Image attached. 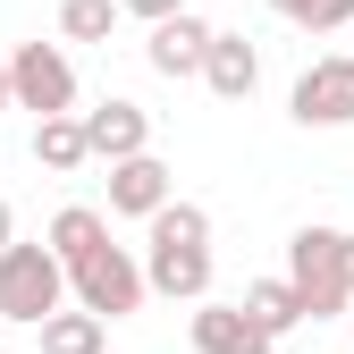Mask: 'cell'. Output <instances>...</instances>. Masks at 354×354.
I'll list each match as a JSON object with an SVG mask.
<instances>
[{
	"instance_id": "1",
	"label": "cell",
	"mask_w": 354,
	"mask_h": 354,
	"mask_svg": "<svg viewBox=\"0 0 354 354\" xmlns=\"http://www.w3.org/2000/svg\"><path fill=\"white\" fill-rule=\"evenodd\" d=\"M136 270H144V295L203 304L211 295V211L203 203H160L152 211V253L136 261Z\"/></svg>"
},
{
	"instance_id": "2",
	"label": "cell",
	"mask_w": 354,
	"mask_h": 354,
	"mask_svg": "<svg viewBox=\"0 0 354 354\" xmlns=\"http://www.w3.org/2000/svg\"><path fill=\"white\" fill-rule=\"evenodd\" d=\"M287 287H295V304H304V321H329V313H346V228H295V245H287Z\"/></svg>"
},
{
	"instance_id": "3",
	"label": "cell",
	"mask_w": 354,
	"mask_h": 354,
	"mask_svg": "<svg viewBox=\"0 0 354 354\" xmlns=\"http://www.w3.org/2000/svg\"><path fill=\"white\" fill-rule=\"evenodd\" d=\"M68 304V270L51 261V245H9L0 253V321H51Z\"/></svg>"
},
{
	"instance_id": "4",
	"label": "cell",
	"mask_w": 354,
	"mask_h": 354,
	"mask_svg": "<svg viewBox=\"0 0 354 354\" xmlns=\"http://www.w3.org/2000/svg\"><path fill=\"white\" fill-rule=\"evenodd\" d=\"M9 110H34V127L76 110V68H68L59 42H26V51H9Z\"/></svg>"
},
{
	"instance_id": "5",
	"label": "cell",
	"mask_w": 354,
	"mask_h": 354,
	"mask_svg": "<svg viewBox=\"0 0 354 354\" xmlns=\"http://www.w3.org/2000/svg\"><path fill=\"white\" fill-rule=\"evenodd\" d=\"M68 287H76V313H93V321H127L144 304V270L127 261V245H93L68 270Z\"/></svg>"
},
{
	"instance_id": "6",
	"label": "cell",
	"mask_w": 354,
	"mask_h": 354,
	"mask_svg": "<svg viewBox=\"0 0 354 354\" xmlns=\"http://www.w3.org/2000/svg\"><path fill=\"white\" fill-rule=\"evenodd\" d=\"M295 118L304 127H354V59H313L295 76Z\"/></svg>"
},
{
	"instance_id": "7",
	"label": "cell",
	"mask_w": 354,
	"mask_h": 354,
	"mask_svg": "<svg viewBox=\"0 0 354 354\" xmlns=\"http://www.w3.org/2000/svg\"><path fill=\"white\" fill-rule=\"evenodd\" d=\"M76 127H84V152L110 160V169H118V160H136V152L152 144V118H144L136 102H102V110H84Z\"/></svg>"
},
{
	"instance_id": "8",
	"label": "cell",
	"mask_w": 354,
	"mask_h": 354,
	"mask_svg": "<svg viewBox=\"0 0 354 354\" xmlns=\"http://www.w3.org/2000/svg\"><path fill=\"white\" fill-rule=\"evenodd\" d=\"M203 84H211L219 102H245L253 84H261V51H253L245 34H211V51H203Z\"/></svg>"
},
{
	"instance_id": "9",
	"label": "cell",
	"mask_w": 354,
	"mask_h": 354,
	"mask_svg": "<svg viewBox=\"0 0 354 354\" xmlns=\"http://www.w3.org/2000/svg\"><path fill=\"white\" fill-rule=\"evenodd\" d=\"M144 51H152V68L160 76H203V51H211V26L186 9V17H169V26H152V42H144Z\"/></svg>"
},
{
	"instance_id": "10",
	"label": "cell",
	"mask_w": 354,
	"mask_h": 354,
	"mask_svg": "<svg viewBox=\"0 0 354 354\" xmlns=\"http://www.w3.org/2000/svg\"><path fill=\"white\" fill-rule=\"evenodd\" d=\"M169 203V169L152 160V152H136V160H118L110 169V211H127V219H152Z\"/></svg>"
},
{
	"instance_id": "11",
	"label": "cell",
	"mask_w": 354,
	"mask_h": 354,
	"mask_svg": "<svg viewBox=\"0 0 354 354\" xmlns=\"http://www.w3.org/2000/svg\"><path fill=\"white\" fill-rule=\"evenodd\" d=\"M279 337H261L236 304H203L194 313V354H270Z\"/></svg>"
},
{
	"instance_id": "12",
	"label": "cell",
	"mask_w": 354,
	"mask_h": 354,
	"mask_svg": "<svg viewBox=\"0 0 354 354\" xmlns=\"http://www.w3.org/2000/svg\"><path fill=\"white\" fill-rule=\"evenodd\" d=\"M42 245H51V261H59V270H76L93 245H110V219H102V211H84V203H68V211L51 219V236H42Z\"/></svg>"
},
{
	"instance_id": "13",
	"label": "cell",
	"mask_w": 354,
	"mask_h": 354,
	"mask_svg": "<svg viewBox=\"0 0 354 354\" xmlns=\"http://www.w3.org/2000/svg\"><path fill=\"white\" fill-rule=\"evenodd\" d=\"M236 313H245V321H253L261 337H287V329L304 321V304H295V287H287V279H253Z\"/></svg>"
},
{
	"instance_id": "14",
	"label": "cell",
	"mask_w": 354,
	"mask_h": 354,
	"mask_svg": "<svg viewBox=\"0 0 354 354\" xmlns=\"http://www.w3.org/2000/svg\"><path fill=\"white\" fill-rule=\"evenodd\" d=\"M34 160H42V169H59V177L93 160V152H84V127H76V110H68V118H42V127H34Z\"/></svg>"
},
{
	"instance_id": "15",
	"label": "cell",
	"mask_w": 354,
	"mask_h": 354,
	"mask_svg": "<svg viewBox=\"0 0 354 354\" xmlns=\"http://www.w3.org/2000/svg\"><path fill=\"white\" fill-rule=\"evenodd\" d=\"M42 354H102V321L93 313H51L42 321Z\"/></svg>"
},
{
	"instance_id": "16",
	"label": "cell",
	"mask_w": 354,
	"mask_h": 354,
	"mask_svg": "<svg viewBox=\"0 0 354 354\" xmlns=\"http://www.w3.org/2000/svg\"><path fill=\"white\" fill-rule=\"evenodd\" d=\"M110 26H118V0H68V9H59L68 42H110Z\"/></svg>"
},
{
	"instance_id": "17",
	"label": "cell",
	"mask_w": 354,
	"mask_h": 354,
	"mask_svg": "<svg viewBox=\"0 0 354 354\" xmlns=\"http://www.w3.org/2000/svg\"><path fill=\"white\" fill-rule=\"evenodd\" d=\"M295 26H304V34H337V26H354V0H304Z\"/></svg>"
},
{
	"instance_id": "18",
	"label": "cell",
	"mask_w": 354,
	"mask_h": 354,
	"mask_svg": "<svg viewBox=\"0 0 354 354\" xmlns=\"http://www.w3.org/2000/svg\"><path fill=\"white\" fill-rule=\"evenodd\" d=\"M127 17H152V26H169V17H186V0H118Z\"/></svg>"
},
{
	"instance_id": "19",
	"label": "cell",
	"mask_w": 354,
	"mask_h": 354,
	"mask_svg": "<svg viewBox=\"0 0 354 354\" xmlns=\"http://www.w3.org/2000/svg\"><path fill=\"white\" fill-rule=\"evenodd\" d=\"M17 245V219H9V194H0V253Z\"/></svg>"
},
{
	"instance_id": "20",
	"label": "cell",
	"mask_w": 354,
	"mask_h": 354,
	"mask_svg": "<svg viewBox=\"0 0 354 354\" xmlns=\"http://www.w3.org/2000/svg\"><path fill=\"white\" fill-rule=\"evenodd\" d=\"M270 9H279V17H304V0H270Z\"/></svg>"
},
{
	"instance_id": "21",
	"label": "cell",
	"mask_w": 354,
	"mask_h": 354,
	"mask_svg": "<svg viewBox=\"0 0 354 354\" xmlns=\"http://www.w3.org/2000/svg\"><path fill=\"white\" fill-rule=\"evenodd\" d=\"M346 295H354V236H346Z\"/></svg>"
},
{
	"instance_id": "22",
	"label": "cell",
	"mask_w": 354,
	"mask_h": 354,
	"mask_svg": "<svg viewBox=\"0 0 354 354\" xmlns=\"http://www.w3.org/2000/svg\"><path fill=\"white\" fill-rule=\"evenodd\" d=\"M0 110H9V59H0Z\"/></svg>"
}]
</instances>
